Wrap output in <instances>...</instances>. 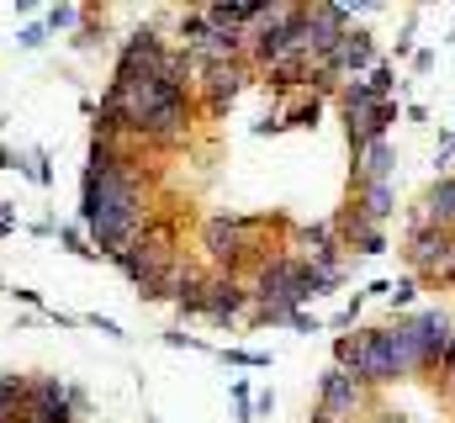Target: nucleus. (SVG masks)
<instances>
[{"mask_svg": "<svg viewBox=\"0 0 455 423\" xmlns=\"http://www.w3.org/2000/svg\"><path fill=\"white\" fill-rule=\"evenodd\" d=\"M259 217H238V212H218L202 222V254L212 265V275H238V270H259L270 254L259 249Z\"/></svg>", "mask_w": 455, "mask_h": 423, "instance_id": "obj_1", "label": "nucleus"}, {"mask_svg": "<svg viewBox=\"0 0 455 423\" xmlns=\"http://www.w3.org/2000/svg\"><path fill=\"white\" fill-rule=\"evenodd\" d=\"M355 339H360V360H355L349 376H355L365 392L413 376V360H408V344H403L397 328H365V333H355Z\"/></svg>", "mask_w": 455, "mask_h": 423, "instance_id": "obj_2", "label": "nucleus"}, {"mask_svg": "<svg viewBox=\"0 0 455 423\" xmlns=\"http://www.w3.org/2000/svg\"><path fill=\"white\" fill-rule=\"evenodd\" d=\"M397 333H403V344H408L413 376H419V371H440V365H445V349H451V339H455V313L424 307V313L403 317Z\"/></svg>", "mask_w": 455, "mask_h": 423, "instance_id": "obj_3", "label": "nucleus"}, {"mask_svg": "<svg viewBox=\"0 0 455 423\" xmlns=\"http://www.w3.org/2000/svg\"><path fill=\"white\" fill-rule=\"evenodd\" d=\"M243 85H249V64L238 59V64H212V69H196V101L207 116H223L228 106L243 96Z\"/></svg>", "mask_w": 455, "mask_h": 423, "instance_id": "obj_4", "label": "nucleus"}, {"mask_svg": "<svg viewBox=\"0 0 455 423\" xmlns=\"http://www.w3.org/2000/svg\"><path fill=\"white\" fill-rule=\"evenodd\" d=\"M451 254H455V233H440V227L419 222V217L408 222V243H403V259H408V270H413V275H424V281H429V275H435V270H440Z\"/></svg>", "mask_w": 455, "mask_h": 423, "instance_id": "obj_5", "label": "nucleus"}, {"mask_svg": "<svg viewBox=\"0 0 455 423\" xmlns=\"http://www.w3.org/2000/svg\"><path fill=\"white\" fill-rule=\"evenodd\" d=\"M376 64H381V53H376V37H371L365 27H349L339 37V48H334V59H329V69H334L339 80H365Z\"/></svg>", "mask_w": 455, "mask_h": 423, "instance_id": "obj_6", "label": "nucleus"}, {"mask_svg": "<svg viewBox=\"0 0 455 423\" xmlns=\"http://www.w3.org/2000/svg\"><path fill=\"white\" fill-rule=\"evenodd\" d=\"M249 286L238 281V275H212V286H207V323H218V328H233V323H243L249 317Z\"/></svg>", "mask_w": 455, "mask_h": 423, "instance_id": "obj_7", "label": "nucleus"}, {"mask_svg": "<svg viewBox=\"0 0 455 423\" xmlns=\"http://www.w3.org/2000/svg\"><path fill=\"white\" fill-rule=\"evenodd\" d=\"M318 408L334 413V419H355L365 408V387L355 376H344V371H323L318 376Z\"/></svg>", "mask_w": 455, "mask_h": 423, "instance_id": "obj_8", "label": "nucleus"}, {"mask_svg": "<svg viewBox=\"0 0 455 423\" xmlns=\"http://www.w3.org/2000/svg\"><path fill=\"white\" fill-rule=\"evenodd\" d=\"M419 222H429V227H440V233H455V175H440L424 196H419V212H413Z\"/></svg>", "mask_w": 455, "mask_h": 423, "instance_id": "obj_9", "label": "nucleus"}, {"mask_svg": "<svg viewBox=\"0 0 455 423\" xmlns=\"http://www.w3.org/2000/svg\"><path fill=\"white\" fill-rule=\"evenodd\" d=\"M392 164H397V148L381 138V143H365L360 154H355V175H349V186H376V180H392Z\"/></svg>", "mask_w": 455, "mask_h": 423, "instance_id": "obj_10", "label": "nucleus"}, {"mask_svg": "<svg viewBox=\"0 0 455 423\" xmlns=\"http://www.w3.org/2000/svg\"><path fill=\"white\" fill-rule=\"evenodd\" d=\"M349 207L360 212L365 222H376V227H381V222H387V217L397 212V196H392V180H376V186H355V202H349Z\"/></svg>", "mask_w": 455, "mask_h": 423, "instance_id": "obj_11", "label": "nucleus"}, {"mask_svg": "<svg viewBox=\"0 0 455 423\" xmlns=\"http://www.w3.org/2000/svg\"><path fill=\"white\" fill-rule=\"evenodd\" d=\"M318 116H323V101L307 96V91L275 106V122H281V127H318Z\"/></svg>", "mask_w": 455, "mask_h": 423, "instance_id": "obj_12", "label": "nucleus"}, {"mask_svg": "<svg viewBox=\"0 0 455 423\" xmlns=\"http://www.w3.org/2000/svg\"><path fill=\"white\" fill-rule=\"evenodd\" d=\"M339 106H344V116H349V111H371V106H381V101H376L371 80H344L339 85Z\"/></svg>", "mask_w": 455, "mask_h": 423, "instance_id": "obj_13", "label": "nucleus"}, {"mask_svg": "<svg viewBox=\"0 0 455 423\" xmlns=\"http://www.w3.org/2000/svg\"><path fill=\"white\" fill-rule=\"evenodd\" d=\"M80 21H85V5H53V11L43 16V27H48V32H75Z\"/></svg>", "mask_w": 455, "mask_h": 423, "instance_id": "obj_14", "label": "nucleus"}, {"mask_svg": "<svg viewBox=\"0 0 455 423\" xmlns=\"http://www.w3.org/2000/svg\"><path fill=\"white\" fill-rule=\"evenodd\" d=\"M59 243H64L69 254H80V259H101V254L91 249V238H85V227H59Z\"/></svg>", "mask_w": 455, "mask_h": 423, "instance_id": "obj_15", "label": "nucleus"}, {"mask_svg": "<svg viewBox=\"0 0 455 423\" xmlns=\"http://www.w3.org/2000/svg\"><path fill=\"white\" fill-rule=\"evenodd\" d=\"M218 360L223 365H254V371L270 365V355H259V349H218Z\"/></svg>", "mask_w": 455, "mask_h": 423, "instance_id": "obj_16", "label": "nucleus"}, {"mask_svg": "<svg viewBox=\"0 0 455 423\" xmlns=\"http://www.w3.org/2000/svg\"><path fill=\"white\" fill-rule=\"evenodd\" d=\"M413 297H419V281H413V275H408V281H392V291H387L392 307H413Z\"/></svg>", "mask_w": 455, "mask_h": 423, "instance_id": "obj_17", "label": "nucleus"}, {"mask_svg": "<svg viewBox=\"0 0 455 423\" xmlns=\"http://www.w3.org/2000/svg\"><path fill=\"white\" fill-rule=\"evenodd\" d=\"M16 43H21L27 53H37V48L48 43V27H43V21H32V27H21V32H16Z\"/></svg>", "mask_w": 455, "mask_h": 423, "instance_id": "obj_18", "label": "nucleus"}, {"mask_svg": "<svg viewBox=\"0 0 455 423\" xmlns=\"http://www.w3.org/2000/svg\"><path fill=\"white\" fill-rule=\"evenodd\" d=\"M85 328H96V333H107V339H127L122 333V323H112V317H101V313H91V317H80Z\"/></svg>", "mask_w": 455, "mask_h": 423, "instance_id": "obj_19", "label": "nucleus"}, {"mask_svg": "<svg viewBox=\"0 0 455 423\" xmlns=\"http://www.w3.org/2000/svg\"><path fill=\"white\" fill-rule=\"evenodd\" d=\"M429 281H435V286H455V254L440 265V270H435V275H429Z\"/></svg>", "mask_w": 455, "mask_h": 423, "instance_id": "obj_20", "label": "nucleus"}, {"mask_svg": "<svg viewBox=\"0 0 455 423\" xmlns=\"http://www.w3.org/2000/svg\"><path fill=\"white\" fill-rule=\"evenodd\" d=\"M413 69H419V75H429V69H435V53H429V48H419V53H413Z\"/></svg>", "mask_w": 455, "mask_h": 423, "instance_id": "obj_21", "label": "nucleus"}, {"mask_svg": "<svg viewBox=\"0 0 455 423\" xmlns=\"http://www.w3.org/2000/svg\"><path fill=\"white\" fill-rule=\"evenodd\" d=\"M270 408H275V392H270V387H265V392H254V413H270Z\"/></svg>", "mask_w": 455, "mask_h": 423, "instance_id": "obj_22", "label": "nucleus"}, {"mask_svg": "<svg viewBox=\"0 0 455 423\" xmlns=\"http://www.w3.org/2000/svg\"><path fill=\"white\" fill-rule=\"evenodd\" d=\"M440 376H445V381L455 376V339H451V349H445V365H440Z\"/></svg>", "mask_w": 455, "mask_h": 423, "instance_id": "obj_23", "label": "nucleus"}, {"mask_svg": "<svg viewBox=\"0 0 455 423\" xmlns=\"http://www.w3.org/2000/svg\"><path fill=\"white\" fill-rule=\"evenodd\" d=\"M0 170H16V154L11 148H0Z\"/></svg>", "mask_w": 455, "mask_h": 423, "instance_id": "obj_24", "label": "nucleus"}, {"mask_svg": "<svg viewBox=\"0 0 455 423\" xmlns=\"http://www.w3.org/2000/svg\"><path fill=\"white\" fill-rule=\"evenodd\" d=\"M445 397H451V403H455V376H451V381H445Z\"/></svg>", "mask_w": 455, "mask_h": 423, "instance_id": "obj_25", "label": "nucleus"}, {"mask_svg": "<svg viewBox=\"0 0 455 423\" xmlns=\"http://www.w3.org/2000/svg\"><path fill=\"white\" fill-rule=\"evenodd\" d=\"M0 122H5V116H0Z\"/></svg>", "mask_w": 455, "mask_h": 423, "instance_id": "obj_26", "label": "nucleus"}]
</instances>
